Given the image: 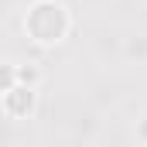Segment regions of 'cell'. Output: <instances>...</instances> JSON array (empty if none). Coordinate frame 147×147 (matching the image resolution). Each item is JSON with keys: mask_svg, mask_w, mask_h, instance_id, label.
<instances>
[{"mask_svg": "<svg viewBox=\"0 0 147 147\" xmlns=\"http://www.w3.org/2000/svg\"><path fill=\"white\" fill-rule=\"evenodd\" d=\"M69 28H72V17H69V10H65L62 0H34L28 7V14H24V31H28V38L34 45H45V48L65 41Z\"/></svg>", "mask_w": 147, "mask_h": 147, "instance_id": "1", "label": "cell"}, {"mask_svg": "<svg viewBox=\"0 0 147 147\" xmlns=\"http://www.w3.org/2000/svg\"><path fill=\"white\" fill-rule=\"evenodd\" d=\"M34 103H38V86H28V82H17L7 92H0V110L7 120H28L34 113Z\"/></svg>", "mask_w": 147, "mask_h": 147, "instance_id": "2", "label": "cell"}, {"mask_svg": "<svg viewBox=\"0 0 147 147\" xmlns=\"http://www.w3.org/2000/svg\"><path fill=\"white\" fill-rule=\"evenodd\" d=\"M137 140H144V144H147V120L137 127Z\"/></svg>", "mask_w": 147, "mask_h": 147, "instance_id": "4", "label": "cell"}, {"mask_svg": "<svg viewBox=\"0 0 147 147\" xmlns=\"http://www.w3.org/2000/svg\"><path fill=\"white\" fill-rule=\"evenodd\" d=\"M17 79H21V82H28V86H38L41 72H38L34 65H17Z\"/></svg>", "mask_w": 147, "mask_h": 147, "instance_id": "3", "label": "cell"}]
</instances>
